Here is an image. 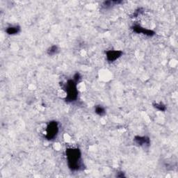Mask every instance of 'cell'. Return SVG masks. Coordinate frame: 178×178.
<instances>
[{
    "mask_svg": "<svg viewBox=\"0 0 178 178\" xmlns=\"http://www.w3.org/2000/svg\"><path fill=\"white\" fill-rule=\"evenodd\" d=\"M66 154L68 167L72 171L83 170L84 165L80 149L72 148H68L66 151Z\"/></svg>",
    "mask_w": 178,
    "mask_h": 178,
    "instance_id": "6da1fadb",
    "label": "cell"
},
{
    "mask_svg": "<svg viewBox=\"0 0 178 178\" xmlns=\"http://www.w3.org/2000/svg\"><path fill=\"white\" fill-rule=\"evenodd\" d=\"M77 83L73 80H69L64 86L63 89L66 93V102L68 103H73L78 97V90L77 88Z\"/></svg>",
    "mask_w": 178,
    "mask_h": 178,
    "instance_id": "7a4b0ae2",
    "label": "cell"
},
{
    "mask_svg": "<svg viewBox=\"0 0 178 178\" xmlns=\"http://www.w3.org/2000/svg\"><path fill=\"white\" fill-rule=\"evenodd\" d=\"M59 133V125L57 121H51L49 122L45 131V138L48 141L54 140Z\"/></svg>",
    "mask_w": 178,
    "mask_h": 178,
    "instance_id": "3957f363",
    "label": "cell"
},
{
    "mask_svg": "<svg viewBox=\"0 0 178 178\" xmlns=\"http://www.w3.org/2000/svg\"><path fill=\"white\" fill-rule=\"evenodd\" d=\"M132 30L136 32L137 34H144L145 36H148V37H153L155 35V32L151 30H148V29H145L144 27H142L141 25H135L132 27Z\"/></svg>",
    "mask_w": 178,
    "mask_h": 178,
    "instance_id": "277c9868",
    "label": "cell"
},
{
    "mask_svg": "<svg viewBox=\"0 0 178 178\" xmlns=\"http://www.w3.org/2000/svg\"><path fill=\"white\" fill-rule=\"evenodd\" d=\"M105 54H106L107 60L108 61L114 62L122 56L123 52L121 50H108L105 52Z\"/></svg>",
    "mask_w": 178,
    "mask_h": 178,
    "instance_id": "5b68a950",
    "label": "cell"
},
{
    "mask_svg": "<svg viewBox=\"0 0 178 178\" xmlns=\"http://www.w3.org/2000/svg\"><path fill=\"white\" fill-rule=\"evenodd\" d=\"M134 141L139 146L148 147L150 145V139L146 136H136Z\"/></svg>",
    "mask_w": 178,
    "mask_h": 178,
    "instance_id": "8992f818",
    "label": "cell"
},
{
    "mask_svg": "<svg viewBox=\"0 0 178 178\" xmlns=\"http://www.w3.org/2000/svg\"><path fill=\"white\" fill-rule=\"evenodd\" d=\"M5 31L7 32V34L13 36V35H16L17 34H19L20 32L21 31V28H20V27L18 25L10 26V27H8L7 29H6Z\"/></svg>",
    "mask_w": 178,
    "mask_h": 178,
    "instance_id": "52a82bcc",
    "label": "cell"
},
{
    "mask_svg": "<svg viewBox=\"0 0 178 178\" xmlns=\"http://www.w3.org/2000/svg\"><path fill=\"white\" fill-rule=\"evenodd\" d=\"M122 1H105L103 3V5H102V7L104 9H109V8H112L114 6H117L118 4H122Z\"/></svg>",
    "mask_w": 178,
    "mask_h": 178,
    "instance_id": "ba28073f",
    "label": "cell"
},
{
    "mask_svg": "<svg viewBox=\"0 0 178 178\" xmlns=\"http://www.w3.org/2000/svg\"><path fill=\"white\" fill-rule=\"evenodd\" d=\"M59 47L56 45H54L49 47L48 49V51H47V53H48L49 56H54V55H56L57 54L59 53Z\"/></svg>",
    "mask_w": 178,
    "mask_h": 178,
    "instance_id": "9c48e42d",
    "label": "cell"
},
{
    "mask_svg": "<svg viewBox=\"0 0 178 178\" xmlns=\"http://www.w3.org/2000/svg\"><path fill=\"white\" fill-rule=\"evenodd\" d=\"M95 112L96 113V114L100 116H104L106 114V110L101 105H98L95 107Z\"/></svg>",
    "mask_w": 178,
    "mask_h": 178,
    "instance_id": "30bf717a",
    "label": "cell"
},
{
    "mask_svg": "<svg viewBox=\"0 0 178 178\" xmlns=\"http://www.w3.org/2000/svg\"><path fill=\"white\" fill-rule=\"evenodd\" d=\"M153 107L155 108V109H157V110L160 111V112H165L166 109H167V108H166V105L163 104V103H161L153 104Z\"/></svg>",
    "mask_w": 178,
    "mask_h": 178,
    "instance_id": "8fae6325",
    "label": "cell"
},
{
    "mask_svg": "<svg viewBox=\"0 0 178 178\" xmlns=\"http://www.w3.org/2000/svg\"><path fill=\"white\" fill-rule=\"evenodd\" d=\"M143 12H144V8H137V9L134 11V13H133V17H138L139 15H141Z\"/></svg>",
    "mask_w": 178,
    "mask_h": 178,
    "instance_id": "7c38bea8",
    "label": "cell"
},
{
    "mask_svg": "<svg viewBox=\"0 0 178 178\" xmlns=\"http://www.w3.org/2000/svg\"><path fill=\"white\" fill-rule=\"evenodd\" d=\"M81 79V75L79 73V72H77V73H75L74 75V77H73V80L75 81L76 82L78 83L79 81H80V80Z\"/></svg>",
    "mask_w": 178,
    "mask_h": 178,
    "instance_id": "4fadbf2b",
    "label": "cell"
},
{
    "mask_svg": "<svg viewBox=\"0 0 178 178\" xmlns=\"http://www.w3.org/2000/svg\"><path fill=\"white\" fill-rule=\"evenodd\" d=\"M120 173H121L120 175L119 174L116 175V177H125L123 172H120Z\"/></svg>",
    "mask_w": 178,
    "mask_h": 178,
    "instance_id": "5bb4252c",
    "label": "cell"
}]
</instances>
